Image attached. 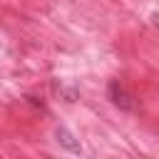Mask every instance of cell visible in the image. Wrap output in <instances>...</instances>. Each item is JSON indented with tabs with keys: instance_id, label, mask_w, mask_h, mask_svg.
I'll list each match as a JSON object with an SVG mask.
<instances>
[{
	"instance_id": "2",
	"label": "cell",
	"mask_w": 159,
	"mask_h": 159,
	"mask_svg": "<svg viewBox=\"0 0 159 159\" xmlns=\"http://www.w3.org/2000/svg\"><path fill=\"white\" fill-rule=\"evenodd\" d=\"M55 137H57V144L60 147H65L67 152H72V154H80L82 152V147H80V142L65 129V127H60V129H55Z\"/></svg>"
},
{
	"instance_id": "3",
	"label": "cell",
	"mask_w": 159,
	"mask_h": 159,
	"mask_svg": "<svg viewBox=\"0 0 159 159\" xmlns=\"http://www.w3.org/2000/svg\"><path fill=\"white\" fill-rule=\"evenodd\" d=\"M154 25H157V27H159V15H154Z\"/></svg>"
},
{
	"instance_id": "1",
	"label": "cell",
	"mask_w": 159,
	"mask_h": 159,
	"mask_svg": "<svg viewBox=\"0 0 159 159\" xmlns=\"http://www.w3.org/2000/svg\"><path fill=\"white\" fill-rule=\"evenodd\" d=\"M107 99L114 107H119L122 112H137V107H139V99L119 80H109V84H107Z\"/></svg>"
}]
</instances>
